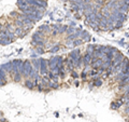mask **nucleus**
Returning <instances> with one entry per match:
<instances>
[{
	"label": "nucleus",
	"instance_id": "1",
	"mask_svg": "<svg viewBox=\"0 0 129 122\" xmlns=\"http://www.w3.org/2000/svg\"><path fill=\"white\" fill-rule=\"evenodd\" d=\"M48 0H0V47L27 36L47 10Z\"/></svg>",
	"mask_w": 129,
	"mask_h": 122
},
{
	"label": "nucleus",
	"instance_id": "2",
	"mask_svg": "<svg viewBox=\"0 0 129 122\" xmlns=\"http://www.w3.org/2000/svg\"><path fill=\"white\" fill-rule=\"evenodd\" d=\"M76 18L96 31L118 29L127 18L129 0H60Z\"/></svg>",
	"mask_w": 129,
	"mask_h": 122
}]
</instances>
